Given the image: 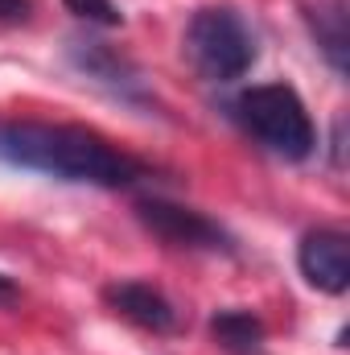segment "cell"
I'll return each mask as SVG.
<instances>
[{
    "instance_id": "cell-12",
    "label": "cell",
    "mask_w": 350,
    "mask_h": 355,
    "mask_svg": "<svg viewBox=\"0 0 350 355\" xmlns=\"http://www.w3.org/2000/svg\"><path fill=\"white\" fill-rule=\"evenodd\" d=\"M12 297H17V285H12V281H8V277H4V272H0V302H4V306H8V302H12Z\"/></svg>"
},
{
    "instance_id": "cell-1",
    "label": "cell",
    "mask_w": 350,
    "mask_h": 355,
    "mask_svg": "<svg viewBox=\"0 0 350 355\" xmlns=\"http://www.w3.org/2000/svg\"><path fill=\"white\" fill-rule=\"evenodd\" d=\"M0 162L12 170L46 174L58 182H83L99 190H124L153 174L149 162L124 153L87 124H46V120H0Z\"/></svg>"
},
{
    "instance_id": "cell-3",
    "label": "cell",
    "mask_w": 350,
    "mask_h": 355,
    "mask_svg": "<svg viewBox=\"0 0 350 355\" xmlns=\"http://www.w3.org/2000/svg\"><path fill=\"white\" fill-rule=\"evenodd\" d=\"M235 116L268 153L284 162H305L317 149V128L309 120V107L288 83H264L243 91L235 99Z\"/></svg>"
},
{
    "instance_id": "cell-6",
    "label": "cell",
    "mask_w": 350,
    "mask_h": 355,
    "mask_svg": "<svg viewBox=\"0 0 350 355\" xmlns=\"http://www.w3.org/2000/svg\"><path fill=\"white\" fill-rule=\"evenodd\" d=\"M297 268L317 293H347L350 289V240L342 227H317L301 240L297 248Z\"/></svg>"
},
{
    "instance_id": "cell-5",
    "label": "cell",
    "mask_w": 350,
    "mask_h": 355,
    "mask_svg": "<svg viewBox=\"0 0 350 355\" xmlns=\"http://www.w3.org/2000/svg\"><path fill=\"white\" fill-rule=\"evenodd\" d=\"M66 58L79 75H87L91 83H99L103 91L120 95L124 103H145V83L132 58H124L116 46L99 42V37H71L66 42Z\"/></svg>"
},
{
    "instance_id": "cell-2",
    "label": "cell",
    "mask_w": 350,
    "mask_h": 355,
    "mask_svg": "<svg viewBox=\"0 0 350 355\" xmlns=\"http://www.w3.org/2000/svg\"><path fill=\"white\" fill-rule=\"evenodd\" d=\"M181 50H185V62L194 67L198 79L235 83L256 62V33L248 29V21L235 8L210 4V8H198L190 17V25L181 33Z\"/></svg>"
},
{
    "instance_id": "cell-9",
    "label": "cell",
    "mask_w": 350,
    "mask_h": 355,
    "mask_svg": "<svg viewBox=\"0 0 350 355\" xmlns=\"http://www.w3.org/2000/svg\"><path fill=\"white\" fill-rule=\"evenodd\" d=\"M210 339L227 355H260L264 352V322L252 310H219L210 318Z\"/></svg>"
},
{
    "instance_id": "cell-8",
    "label": "cell",
    "mask_w": 350,
    "mask_h": 355,
    "mask_svg": "<svg viewBox=\"0 0 350 355\" xmlns=\"http://www.w3.org/2000/svg\"><path fill=\"white\" fill-rule=\"evenodd\" d=\"M309 33L322 50V58L330 62V71L338 79H347L350 71V29H347V4L342 0H317L305 8Z\"/></svg>"
},
{
    "instance_id": "cell-7",
    "label": "cell",
    "mask_w": 350,
    "mask_h": 355,
    "mask_svg": "<svg viewBox=\"0 0 350 355\" xmlns=\"http://www.w3.org/2000/svg\"><path fill=\"white\" fill-rule=\"evenodd\" d=\"M103 302L132 327L140 331H153V335H174L181 327V314L177 306L149 281H111L103 289Z\"/></svg>"
},
{
    "instance_id": "cell-11",
    "label": "cell",
    "mask_w": 350,
    "mask_h": 355,
    "mask_svg": "<svg viewBox=\"0 0 350 355\" xmlns=\"http://www.w3.org/2000/svg\"><path fill=\"white\" fill-rule=\"evenodd\" d=\"M29 12H33V0H0V21L4 25H21V21H29Z\"/></svg>"
},
{
    "instance_id": "cell-4",
    "label": "cell",
    "mask_w": 350,
    "mask_h": 355,
    "mask_svg": "<svg viewBox=\"0 0 350 355\" xmlns=\"http://www.w3.org/2000/svg\"><path fill=\"white\" fill-rule=\"evenodd\" d=\"M136 219L161 244L181 248V252H235V236L219 219H210L185 202H174V198H157V194L136 198Z\"/></svg>"
},
{
    "instance_id": "cell-10",
    "label": "cell",
    "mask_w": 350,
    "mask_h": 355,
    "mask_svg": "<svg viewBox=\"0 0 350 355\" xmlns=\"http://www.w3.org/2000/svg\"><path fill=\"white\" fill-rule=\"evenodd\" d=\"M79 21H87V25H103V29H116V25H124V12H120V4L116 0H62Z\"/></svg>"
}]
</instances>
